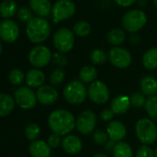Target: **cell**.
<instances>
[{
  "instance_id": "4fadbf2b",
  "label": "cell",
  "mask_w": 157,
  "mask_h": 157,
  "mask_svg": "<svg viewBox=\"0 0 157 157\" xmlns=\"http://www.w3.org/2000/svg\"><path fill=\"white\" fill-rule=\"evenodd\" d=\"M20 35L18 24L12 20H5L0 23V38L4 42L14 43Z\"/></svg>"
},
{
  "instance_id": "e0dca14e",
  "label": "cell",
  "mask_w": 157,
  "mask_h": 157,
  "mask_svg": "<svg viewBox=\"0 0 157 157\" xmlns=\"http://www.w3.org/2000/svg\"><path fill=\"white\" fill-rule=\"evenodd\" d=\"M44 81L45 75L39 68H32L25 75V82L29 88H40Z\"/></svg>"
},
{
  "instance_id": "e575fe53",
  "label": "cell",
  "mask_w": 157,
  "mask_h": 157,
  "mask_svg": "<svg viewBox=\"0 0 157 157\" xmlns=\"http://www.w3.org/2000/svg\"><path fill=\"white\" fill-rule=\"evenodd\" d=\"M93 140L94 141L95 144L98 145H105L108 140H109V137L107 135V133L102 129H97L94 132L93 135Z\"/></svg>"
},
{
  "instance_id": "ab89813d",
  "label": "cell",
  "mask_w": 157,
  "mask_h": 157,
  "mask_svg": "<svg viewBox=\"0 0 157 157\" xmlns=\"http://www.w3.org/2000/svg\"><path fill=\"white\" fill-rule=\"evenodd\" d=\"M114 1L116 2V4H117L120 7L128 8V7L132 6L137 1V0H114Z\"/></svg>"
},
{
  "instance_id": "7a4b0ae2",
  "label": "cell",
  "mask_w": 157,
  "mask_h": 157,
  "mask_svg": "<svg viewBox=\"0 0 157 157\" xmlns=\"http://www.w3.org/2000/svg\"><path fill=\"white\" fill-rule=\"evenodd\" d=\"M51 27L49 22L41 17L33 18L26 27L28 39L33 44H42L46 41L50 35Z\"/></svg>"
},
{
  "instance_id": "9c48e42d",
  "label": "cell",
  "mask_w": 157,
  "mask_h": 157,
  "mask_svg": "<svg viewBox=\"0 0 157 157\" xmlns=\"http://www.w3.org/2000/svg\"><path fill=\"white\" fill-rule=\"evenodd\" d=\"M28 57L33 67L40 68L50 63L52 59V53L48 47L44 45H37L30 51Z\"/></svg>"
},
{
  "instance_id": "52a82bcc",
  "label": "cell",
  "mask_w": 157,
  "mask_h": 157,
  "mask_svg": "<svg viewBox=\"0 0 157 157\" xmlns=\"http://www.w3.org/2000/svg\"><path fill=\"white\" fill-rule=\"evenodd\" d=\"M51 12L56 23L71 18L76 12V6L72 0H57L53 5Z\"/></svg>"
},
{
  "instance_id": "f35d334b",
  "label": "cell",
  "mask_w": 157,
  "mask_h": 157,
  "mask_svg": "<svg viewBox=\"0 0 157 157\" xmlns=\"http://www.w3.org/2000/svg\"><path fill=\"white\" fill-rule=\"evenodd\" d=\"M114 113L111 109H104L102 112H101V118L104 120V121H111V119L113 118L114 117Z\"/></svg>"
},
{
  "instance_id": "9a60e30c",
  "label": "cell",
  "mask_w": 157,
  "mask_h": 157,
  "mask_svg": "<svg viewBox=\"0 0 157 157\" xmlns=\"http://www.w3.org/2000/svg\"><path fill=\"white\" fill-rule=\"evenodd\" d=\"M106 133L109 137V140L118 142L122 141V140L127 135V128L123 123L117 120H112L108 123L106 127Z\"/></svg>"
},
{
  "instance_id": "6da1fadb",
  "label": "cell",
  "mask_w": 157,
  "mask_h": 157,
  "mask_svg": "<svg viewBox=\"0 0 157 157\" xmlns=\"http://www.w3.org/2000/svg\"><path fill=\"white\" fill-rule=\"evenodd\" d=\"M48 126L53 133L60 136H67L75 128L76 119L69 111L57 109L49 115Z\"/></svg>"
},
{
  "instance_id": "d6986e66",
  "label": "cell",
  "mask_w": 157,
  "mask_h": 157,
  "mask_svg": "<svg viewBox=\"0 0 157 157\" xmlns=\"http://www.w3.org/2000/svg\"><path fill=\"white\" fill-rule=\"evenodd\" d=\"M130 99L127 95H117L112 100L111 110L115 115L125 114L130 107Z\"/></svg>"
},
{
  "instance_id": "f1b7e54d",
  "label": "cell",
  "mask_w": 157,
  "mask_h": 157,
  "mask_svg": "<svg viewBox=\"0 0 157 157\" xmlns=\"http://www.w3.org/2000/svg\"><path fill=\"white\" fill-rule=\"evenodd\" d=\"M92 32V26L89 22L81 21H78L73 26V33L80 37H87Z\"/></svg>"
},
{
  "instance_id": "74e56055",
  "label": "cell",
  "mask_w": 157,
  "mask_h": 157,
  "mask_svg": "<svg viewBox=\"0 0 157 157\" xmlns=\"http://www.w3.org/2000/svg\"><path fill=\"white\" fill-rule=\"evenodd\" d=\"M61 141H62V140L60 138V135L56 134V133L51 134L47 139V144L50 146L51 149H56V148L59 147V145L61 144Z\"/></svg>"
},
{
  "instance_id": "8fae6325",
  "label": "cell",
  "mask_w": 157,
  "mask_h": 157,
  "mask_svg": "<svg viewBox=\"0 0 157 157\" xmlns=\"http://www.w3.org/2000/svg\"><path fill=\"white\" fill-rule=\"evenodd\" d=\"M97 123V117L94 111L84 110L76 119V128L82 135H88L92 133Z\"/></svg>"
},
{
  "instance_id": "1f68e13d",
  "label": "cell",
  "mask_w": 157,
  "mask_h": 157,
  "mask_svg": "<svg viewBox=\"0 0 157 157\" xmlns=\"http://www.w3.org/2000/svg\"><path fill=\"white\" fill-rule=\"evenodd\" d=\"M41 132L40 127L36 123H31L25 128V136L29 140H36Z\"/></svg>"
},
{
  "instance_id": "277c9868",
  "label": "cell",
  "mask_w": 157,
  "mask_h": 157,
  "mask_svg": "<svg viewBox=\"0 0 157 157\" xmlns=\"http://www.w3.org/2000/svg\"><path fill=\"white\" fill-rule=\"evenodd\" d=\"M63 96L68 104L78 105L83 103L87 98L88 89L81 81H72L64 88Z\"/></svg>"
},
{
  "instance_id": "ba28073f",
  "label": "cell",
  "mask_w": 157,
  "mask_h": 157,
  "mask_svg": "<svg viewBox=\"0 0 157 157\" xmlns=\"http://www.w3.org/2000/svg\"><path fill=\"white\" fill-rule=\"evenodd\" d=\"M107 57L114 67L121 69L128 67L132 61L130 53L127 49L120 46L112 47L107 54Z\"/></svg>"
},
{
  "instance_id": "83f0119b",
  "label": "cell",
  "mask_w": 157,
  "mask_h": 157,
  "mask_svg": "<svg viewBox=\"0 0 157 157\" xmlns=\"http://www.w3.org/2000/svg\"><path fill=\"white\" fill-rule=\"evenodd\" d=\"M144 107L150 119L157 122V95L147 97Z\"/></svg>"
},
{
  "instance_id": "ffe728a7",
  "label": "cell",
  "mask_w": 157,
  "mask_h": 157,
  "mask_svg": "<svg viewBox=\"0 0 157 157\" xmlns=\"http://www.w3.org/2000/svg\"><path fill=\"white\" fill-rule=\"evenodd\" d=\"M30 7L32 11L41 18L48 16L52 11L50 0H30Z\"/></svg>"
},
{
  "instance_id": "cb8c5ba5",
  "label": "cell",
  "mask_w": 157,
  "mask_h": 157,
  "mask_svg": "<svg viewBox=\"0 0 157 157\" xmlns=\"http://www.w3.org/2000/svg\"><path fill=\"white\" fill-rule=\"evenodd\" d=\"M142 64L146 69L154 70L157 68V47L148 49L142 56Z\"/></svg>"
},
{
  "instance_id": "4316f807",
  "label": "cell",
  "mask_w": 157,
  "mask_h": 157,
  "mask_svg": "<svg viewBox=\"0 0 157 157\" xmlns=\"http://www.w3.org/2000/svg\"><path fill=\"white\" fill-rule=\"evenodd\" d=\"M113 157H133L131 146L126 141L117 142L113 150Z\"/></svg>"
},
{
  "instance_id": "7402d4cb",
  "label": "cell",
  "mask_w": 157,
  "mask_h": 157,
  "mask_svg": "<svg viewBox=\"0 0 157 157\" xmlns=\"http://www.w3.org/2000/svg\"><path fill=\"white\" fill-rule=\"evenodd\" d=\"M97 75V69L94 66L88 65L81 68L80 73H78V78H80V81L83 84H91L96 81Z\"/></svg>"
},
{
  "instance_id": "8992f818",
  "label": "cell",
  "mask_w": 157,
  "mask_h": 157,
  "mask_svg": "<svg viewBox=\"0 0 157 157\" xmlns=\"http://www.w3.org/2000/svg\"><path fill=\"white\" fill-rule=\"evenodd\" d=\"M54 45L56 49L60 53H68L72 50L75 43V36L73 31L67 28L58 29L53 38Z\"/></svg>"
},
{
  "instance_id": "3957f363",
  "label": "cell",
  "mask_w": 157,
  "mask_h": 157,
  "mask_svg": "<svg viewBox=\"0 0 157 157\" xmlns=\"http://www.w3.org/2000/svg\"><path fill=\"white\" fill-rule=\"evenodd\" d=\"M135 132L138 140L144 145L153 144L157 140V127L151 119H139L135 125Z\"/></svg>"
},
{
  "instance_id": "d4e9b609",
  "label": "cell",
  "mask_w": 157,
  "mask_h": 157,
  "mask_svg": "<svg viewBox=\"0 0 157 157\" xmlns=\"http://www.w3.org/2000/svg\"><path fill=\"white\" fill-rule=\"evenodd\" d=\"M107 42L114 46H118L122 44L126 40V33L123 30L119 28H114L110 30L106 35Z\"/></svg>"
},
{
  "instance_id": "f546056e",
  "label": "cell",
  "mask_w": 157,
  "mask_h": 157,
  "mask_svg": "<svg viewBox=\"0 0 157 157\" xmlns=\"http://www.w3.org/2000/svg\"><path fill=\"white\" fill-rule=\"evenodd\" d=\"M9 81L11 84H13L15 86H20L25 81V75L23 74V72L21 69L14 68V69L10 70V72L9 74Z\"/></svg>"
},
{
  "instance_id": "2e32d148",
  "label": "cell",
  "mask_w": 157,
  "mask_h": 157,
  "mask_svg": "<svg viewBox=\"0 0 157 157\" xmlns=\"http://www.w3.org/2000/svg\"><path fill=\"white\" fill-rule=\"evenodd\" d=\"M63 150L67 154H77L82 149V141L78 136L67 135L61 141Z\"/></svg>"
},
{
  "instance_id": "836d02e7",
  "label": "cell",
  "mask_w": 157,
  "mask_h": 157,
  "mask_svg": "<svg viewBox=\"0 0 157 157\" xmlns=\"http://www.w3.org/2000/svg\"><path fill=\"white\" fill-rule=\"evenodd\" d=\"M129 99H130V105L132 106H134L135 108H141L145 105L147 98H145V95L140 93H135L131 94Z\"/></svg>"
},
{
  "instance_id": "ac0fdd59",
  "label": "cell",
  "mask_w": 157,
  "mask_h": 157,
  "mask_svg": "<svg viewBox=\"0 0 157 157\" xmlns=\"http://www.w3.org/2000/svg\"><path fill=\"white\" fill-rule=\"evenodd\" d=\"M29 152L32 157H51L50 146L42 140L32 141L29 146Z\"/></svg>"
},
{
  "instance_id": "d590c367",
  "label": "cell",
  "mask_w": 157,
  "mask_h": 157,
  "mask_svg": "<svg viewBox=\"0 0 157 157\" xmlns=\"http://www.w3.org/2000/svg\"><path fill=\"white\" fill-rule=\"evenodd\" d=\"M18 17L22 22H29L33 19V12L32 10L26 7H21L18 10Z\"/></svg>"
},
{
  "instance_id": "b9f144b4",
  "label": "cell",
  "mask_w": 157,
  "mask_h": 157,
  "mask_svg": "<svg viewBox=\"0 0 157 157\" xmlns=\"http://www.w3.org/2000/svg\"><path fill=\"white\" fill-rule=\"evenodd\" d=\"M93 157H108V156L105 155V154H104V153H97V154L94 155Z\"/></svg>"
},
{
  "instance_id": "7bdbcfd3",
  "label": "cell",
  "mask_w": 157,
  "mask_h": 157,
  "mask_svg": "<svg viewBox=\"0 0 157 157\" xmlns=\"http://www.w3.org/2000/svg\"><path fill=\"white\" fill-rule=\"evenodd\" d=\"M2 53V44H1V41H0V55Z\"/></svg>"
},
{
  "instance_id": "ee69618b",
  "label": "cell",
  "mask_w": 157,
  "mask_h": 157,
  "mask_svg": "<svg viewBox=\"0 0 157 157\" xmlns=\"http://www.w3.org/2000/svg\"><path fill=\"white\" fill-rule=\"evenodd\" d=\"M153 4H154V6H155L156 9H157V0H153Z\"/></svg>"
},
{
  "instance_id": "44dd1931",
  "label": "cell",
  "mask_w": 157,
  "mask_h": 157,
  "mask_svg": "<svg viewBox=\"0 0 157 157\" xmlns=\"http://www.w3.org/2000/svg\"><path fill=\"white\" fill-rule=\"evenodd\" d=\"M140 90L145 96L157 95V78L152 76L143 77L140 81Z\"/></svg>"
},
{
  "instance_id": "5b68a950",
  "label": "cell",
  "mask_w": 157,
  "mask_h": 157,
  "mask_svg": "<svg viewBox=\"0 0 157 157\" xmlns=\"http://www.w3.org/2000/svg\"><path fill=\"white\" fill-rule=\"evenodd\" d=\"M147 22L146 14L140 10H132L125 13L122 18L123 28L131 33H135L141 30Z\"/></svg>"
},
{
  "instance_id": "7c38bea8",
  "label": "cell",
  "mask_w": 157,
  "mask_h": 157,
  "mask_svg": "<svg viewBox=\"0 0 157 157\" xmlns=\"http://www.w3.org/2000/svg\"><path fill=\"white\" fill-rule=\"evenodd\" d=\"M14 98L16 104L25 110L33 108L38 101L36 94L29 87H20L17 89L14 94Z\"/></svg>"
},
{
  "instance_id": "60d3db41",
  "label": "cell",
  "mask_w": 157,
  "mask_h": 157,
  "mask_svg": "<svg viewBox=\"0 0 157 157\" xmlns=\"http://www.w3.org/2000/svg\"><path fill=\"white\" fill-rule=\"evenodd\" d=\"M116 144H117V142H115V141L109 140L105 144V149L107 151H113V150H114Z\"/></svg>"
},
{
  "instance_id": "d6a6232c",
  "label": "cell",
  "mask_w": 157,
  "mask_h": 157,
  "mask_svg": "<svg viewBox=\"0 0 157 157\" xmlns=\"http://www.w3.org/2000/svg\"><path fill=\"white\" fill-rule=\"evenodd\" d=\"M65 78V71L61 67H57L51 73L50 76V83L54 86L61 84Z\"/></svg>"
},
{
  "instance_id": "f6af8a7d",
  "label": "cell",
  "mask_w": 157,
  "mask_h": 157,
  "mask_svg": "<svg viewBox=\"0 0 157 157\" xmlns=\"http://www.w3.org/2000/svg\"><path fill=\"white\" fill-rule=\"evenodd\" d=\"M154 157H157V148H156V150L154 151Z\"/></svg>"
},
{
  "instance_id": "484cf974",
  "label": "cell",
  "mask_w": 157,
  "mask_h": 157,
  "mask_svg": "<svg viewBox=\"0 0 157 157\" xmlns=\"http://www.w3.org/2000/svg\"><path fill=\"white\" fill-rule=\"evenodd\" d=\"M18 6L14 0H4L0 4V16L9 19L18 13Z\"/></svg>"
},
{
  "instance_id": "8d00e7d4",
  "label": "cell",
  "mask_w": 157,
  "mask_h": 157,
  "mask_svg": "<svg viewBox=\"0 0 157 157\" xmlns=\"http://www.w3.org/2000/svg\"><path fill=\"white\" fill-rule=\"evenodd\" d=\"M136 157H154V151L149 145H141L136 151Z\"/></svg>"
},
{
  "instance_id": "30bf717a",
  "label": "cell",
  "mask_w": 157,
  "mask_h": 157,
  "mask_svg": "<svg viewBox=\"0 0 157 157\" xmlns=\"http://www.w3.org/2000/svg\"><path fill=\"white\" fill-rule=\"evenodd\" d=\"M88 97L94 104L104 105L109 100V89L102 81H95L88 88Z\"/></svg>"
},
{
  "instance_id": "4dcf8cb0",
  "label": "cell",
  "mask_w": 157,
  "mask_h": 157,
  "mask_svg": "<svg viewBox=\"0 0 157 157\" xmlns=\"http://www.w3.org/2000/svg\"><path fill=\"white\" fill-rule=\"evenodd\" d=\"M107 55L102 49H94L90 56V59L94 65H102L107 60Z\"/></svg>"
},
{
  "instance_id": "5bb4252c",
  "label": "cell",
  "mask_w": 157,
  "mask_h": 157,
  "mask_svg": "<svg viewBox=\"0 0 157 157\" xmlns=\"http://www.w3.org/2000/svg\"><path fill=\"white\" fill-rule=\"evenodd\" d=\"M36 97L40 104L44 105H51L55 104L58 98L57 91L51 85H43L38 88Z\"/></svg>"
},
{
  "instance_id": "603a6c76",
  "label": "cell",
  "mask_w": 157,
  "mask_h": 157,
  "mask_svg": "<svg viewBox=\"0 0 157 157\" xmlns=\"http://www.w3.org/2000/svg\"><path fill=\"white\" fill-rule=\"evenodd\" d=\"M15 99L10 94H0V117L10 115L15 107Z\"/></svg>"
}]
</instances>
